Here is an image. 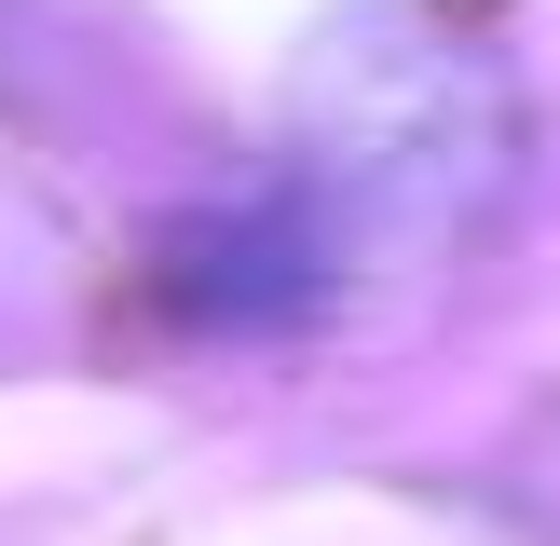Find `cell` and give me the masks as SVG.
I'll list each match as a JSON object with an SVG mask.
<instances>
[{
    "label": "cell",
    "mask_w": 560,
    "mask_h": 546,
    "mask_svg": "<svg viewBox=\"0 0 560 546\" xmlns=\"http://www.w3.org/2000/svg\"><path fill=\"white\" fill-rule=\"evenodd\" d=\"M301 136H315V218L342 233V205L370 218H410V233H465L506 178V82L492 55L465 41H424L410 14H370L315 55L301 82Z\"/></svg>",
    "instance_id": "cell-1"
}]
</instances>
